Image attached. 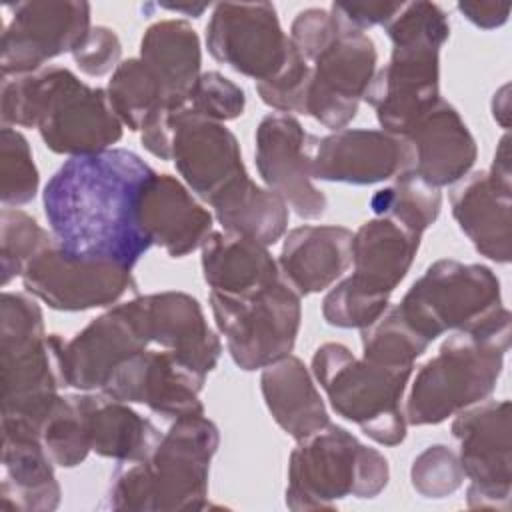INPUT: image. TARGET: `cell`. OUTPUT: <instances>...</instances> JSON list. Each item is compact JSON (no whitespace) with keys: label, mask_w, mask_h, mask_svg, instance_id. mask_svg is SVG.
<instances>
[{"label":"cell","mask_w":512,"mask_h":512,"mask_svg":"<svg viewBox=\"0 0 512 512\" xmlns=\"http://www.w3.org/2000/svg\"><path fill=\"white\" fill-rule=\"evenodd\" d=\"M308 80H310V64L294 46V52L288 58L286 66L274 78L256 82V92L260 100L266 106L274 108L276 112L304 114Z\"/></svg>","instance_id":"f35d334b"},{"label":"cell","mask_w":512,"mask_h":512,"mask_svg":"<svg viewBox=\"0 0 512 512\" xmlns=\"http://www.w3.org/2000/svg\"><path fill=\"white\" fill-rule=\"evenodd\" d=\"M52 240V232L44 230L30 214L20 208L4 206L0 212L2 286L22 276L28 262Z\"/></svg>","instance_id":"e575fe53"},{"label":"cell","mask_w":512,"mask_h":512,"mask_svg":"<svg viewBox=\"0 0 512 512\" xmlns=\"http://www.w3.org/2000/svg\"><path fill=\"white\" fill-rule=\"evenodd\" d=\"M226 232L248 236L264 246L276 244L288 230L290 208L266 186H258L248 172L222 188L210 202Z\"/></svg>","instance_id":"f1b7e54d"},{"label":"cell","mask_w":512,"mask_h":512,"mask_svg":"<svg viewBox=\"0 0 512 512\" xmlns=\"http://www.w3.org/2000/svg\"><path fill=\"white\" fill-rule=\"evenodd\" d=\"M508 90L510 86L504 84L496 94H494V100H492V116L494 120L502 126V128H508L510 124V96H508Z\"/></svg>","instance_id":"7bdbcfd3"},{"label":"cell","mask_w":512,"mask_h":512,"mask_svg":"<svg viewBox=\"0 0 512 512\" xmlns=\"http://www.w3.org/2000/svg\"><path fill=\"white\" fill-rule=\"evenodd\" d=\"M310 176L354 186L378 184L410 174L414 150L404 136L372 128H342L326 136L308 134Z\"/></svg>","instance_id":"2e32d148"},{"label":"cell","mask_w":512,"mask_h":512,"mask_svg":"<svg viewBox=\"0 0 512 512\" xmlns=\"http://www.w3.org/2000/svg\"><path fill=\"white\" fill-rule=\"evenodd\" d=\"M352 236L344 226H298L284 236L278 268L300 296L318 294L350 268Z\"/></svg>","instance_id":"cb8c5ba5"},{"label":"cell","mask_w":512,"mask_h":512,"mask_svg":"<svg viewBox=\"0 0 512 512\" xmlns=\"http://www.w3.org/2000/svg\"><path fill=\"white\" fill-rule=\"evenodd\" d=\"M362 358L386 366H414L430 342L422 338L400 314L398 306L386 312L370 326L360 330Z\"/></svg>","instance_id":"836d02e7"},{"label":"cell","mask_w":512,"mask_h":512,"mask_svg":"<svg viewBox=\"0 0 512 512\" xmlns=\"http://www.w3.org/2000/svg\"><path fill=\"white\" fill-rule=\"evenodd\" d=\"M260 390L274 422L294 440H302L330 422L314 376L294 354L262 368Z\"/></svg>","instance_id":"484cf974"},{"label":"cell","mask_w":512,"mask_h":512,"mask_svg":"<svg viewBox=\"0 0 512 512\" xmlns=\"http://www.w3.org/2000/svg\"><path fill=\"white\" fill-rule=\"evenodd\" d=\"M370 208L376 216L390 218L422 236L440 216L442 194L440 188L426 184L418 176L404 174L394 184L374 192Z\"/></svg>","instance_id":"1f68e13d"},{"label":"cell","mask_w":512,"mask_h":512,"mask_svg":"<svg viewBox=\"0 0 512 512\" xmlns=\"http://www.w3.org/2000/svg\"><path fill=\"white\" fill-rule=\"evenodd\" d=\"M20 278L28 294L60 312L106 308L122 300L128 292H136L132 270L74 260L60 250L56 240L28 262Z\"/></svg>","instance_id":"9a60e30c"},{"label":"cell","mask_w":512,"mask_h":512,"mask_svg":"<svg viewBox=\"0 0 512 512\" xmlns=\"http://www.w3.org/2000/svg\"><path fill=\"white\" fill-rule=\"evenodd\" d=\"M150 346L132 302L110 306L66 340L64 366L68 386L100 392L114 370Z\"/></svg>","instance_id":"d6986e66"},{"label":"cell","mask_w":512,"mask_h":512,"mask_svg":"<svg viewBox=\"0 0 512 512\" xmlns=\"http://www.w3.org/2000/svg\"><path fill=\"white\" fill-rule=\"evenodd\" d=\"M204 382L206 376L174 352L146 348L120 364L100 392L126 404H144L164 418L178 420L204 414L200 402Z\"/></svg>","instance_id":"e0dca14e"},{"label":"cell","mask_w":512,"mask_h":512,"mask_svg":"<svg viewBox=\"0 0 512 512\" xmlns=\"http://www.w3.org/2000/svg\"><path fill=\"white\" fill-rule=\"evenodd\" d=\"M256 168L272 192L304 220L320 218L328 200L310 176L308 132L298 118L284 112L266 114L256 128Z\"/></svg>","instance_id":"ac0fdd59"},{"label":"cell","mask_w":512,"mask_h":512,"mask_svg":"<svg viewBox=\"0 0 512 512\" xmlns=\"http://www.w3.org/2000/svg\"><path fill=\"white\" fill-rule=\"evenodd\" d=\"M208 300L228 354L240 370H262L292 354L302 322V296L284 276L240 296L210 290Z\"/></svg>","instance_id":"9c48e42d"},{"label":"cell","mask_w":512,"mask_h":512,"mask_svg":"<svg viewBox=\"0 0 512 512\" xmlns=\"http://www.w3.org/2000/svg\"><path fill=\"white\" fill-rule=\"evenodd\" d=\"M130 302L150 344L174 352L204 376L216 368L222 342L194 296L166 290L134 296Z\"/></svg>","instance_id":"ffe728a7"},{"label":"cell","mask_w":512,"mask_h":512,"mask_svg":"<svg viewBox=\"0 0 512 512\" xmlns=\"http://www.w3.org/2000/svg\"><path fill=\"white\" fill-rule=\"evenodd\" d=\"M376 62L374 40L338 18L336 34L308 62L310 80L304 114L332 132L346 128L358 114V106L376 74Z\"/></svg>","instance_id":"7c38bea8"},{"label":"cell","mask_w":512,"mask_h":512,"mask_svg":"<svg viewBox=\"0 0 512 512\" xmlns=\"http://www.w3.org/2000/svg\"><path fill=\"white\" fill-rule=\"evenodd\" d=\"M210 56L256 82L274 78L294 52L270 2H220L206 24Z\"/></svg>","instance_id":"4fadbf2b"},{"label":"cell","mask_w":512,"mask_h":512,"mask_svg":"<svg viewBox=\"0 0 512 512\" xmlns=\"http://www.w3.org/2000/svg\"><path fill=\"white\" fill-rule=\"evenodd\" d=\"M404 2H364V4H346L334 2L330 10L348 26L366 32L372 26H386L402 8Z\"/></svg>","instance_id":"60d3db41"},{"label":"cell","mask_w":512,"mask_h":512,"mask_svg":"<svg viewBox=\"0 0 512 512\" xmlns=\"http://www.w3.org/2000/svg\"><path fill=\"white\" fill-rule=\"evenodd\" d=\"M38 436L54 466L74 468L92 452L86 418L78 404L76 394L58 396L44 420L40 422Z\"/></svg>","instance_id":"d6a6232c"},{"label":"cell","mask_w":512,"mask_h":512,"mask_svg":"<svg viewBox=\"0 0 512 512\" xmlns=\"http://www.w3.org/2000/svg\"><path fill=\"white\" fill-rule=\"evenodd\" d=\"M106 92L116 116L132 132H142L170 100L160 78L140 56L118 64L108 80Z\"/></svg>","instance_id":"4dcf8cb0"},{"label":"cell","mask_w":512,"mask_h":512,"mask_svg":"<svg viewBox=\"0 0 512 512\" xmlns=\"http://www.w3.org/2000/svg\"><path fill=\"white\" fill-rule=\"evenodd\" d=\"M390 478L382 452L328 422L296 440L288 458L286 506L294 512L332 510L346 496L376 498Z\"/></svg>","instance_id":"8992f818"},{"label":"cell","mask_w":512,"mask_h":512,"mask_svg":"<svg viewBox=\"0 0 512 512\" xmlns=\"http://www.w3.org/2000/svg\"><path fill=\"white\" fill-rule=\"evenodd\" d=\"M414 150L418 176L434 188L450 186L466 178L476 164L478 146L460 112L440 98L404 136Z\"/></svg>","instance_id":"7402d4cb"},{"label":"cell","mask_w":512,"mask_h":512,"mask_svg":"<svg viewBox=\"0 0 512 512\" xmlns=\"http://www.w3.org/2000/svg\"><path fill=\"white\" fill-rule=\"evenodd\" d=\"M0 198L8 208H18L34 200L40 174L26 136L12 128L0 130Z\"/></svg>","instance_id":"d590c367"},{"label":"cell","mask_w":512,"mask_h":512,"mask_svg":"<svg viewBox=\"0 0 512 512\" xmlns=\"http://www.w3.org/2000/svg\"><path fill=\"white\" fill-rule=\"evenodd\" d=\"M184 110L216 120L228 122L244 114L246 94L244 90L220 72H202L180 104Z\"/></svg>","instance_id":"8d00e7d4"},{"label":"cell","mask_w":512,"mask_h":512,"mask_svg":"<svg viewBox=\"0 0 512 512\" xmlns=\"http://www.w3.org/2000/svg\"><path fill=\"white\" fill-rule=\"evenodd\" d=\"M76 66L88 76L114 72L122 62V42L108 26H92L84 42L72 52Z\"/></svg>","instance_id":"ab89813d"},{"label":"cell","mask_w":512,"mask_h":512,"mask_svg":"<svg viewBox=\"0 0 512 512\" xmlns=\"http://www.w3.org/2000/svg\"><path fill=\"white\" fill-rule=\"evenodd\" d=\"M60 484L40 438L2 428V508L50 512L60 504Z\"/></svg>","instance_id":"d4e9b609"},{"label":"cell","mask_w":512,"mask_h":512,"mask_svg":"<svg viewBox=\"0 0 512 512\" xmlns=\"http://www.w3.org/2000/svg\"><path fill=\"white\" fill-rule=\"evenodd\" d=\"M202 276L220 294H248L276 282L282 272L268 246L234 232H212L202 244Z\"/></svg>","instance_id":"4316f807"},{"label":"cell","mask_w":512,"mask_h":512,"mask_svg":"<svg viewBox=\"0 0 512 512\" xmlns=\"http://www.w3.org/2000/svg\"><path fill=\"white\" fill-rule=\"evenodd\" d=\"M140 58L160 78L172 98L188 94L202 74V48L196 30L178 18L150 24L140 40Z\"/></svg>","instance_id":"f546056e"},{"label":"cell","mask_w":512,"mask_h":512,"mask_svg":"<svg viewBox=\"0 0 512 512\" xmlns=\"http://www.w3.org/2000/svg\"><path fill=\"white\" fill-rule=\"evenodd\" d=\"M456 8L466 20L482 30L500 28L502 24H506L510 14V4L500 2H458Z\"/></svg>","instance_id":"b9f144b4"},{"label":"cell","mask_w":512,"mask_h":512,"mask_svg":"<svg viewBox=\"0 0 512 512\" xmlns=\"http://www.w3.org/2000/svg\"><path fill=\"white\" fill-rule=\"evenodd\" d=\"M412 372L414 366L356 358L340 342H326L312 356V376L332 410L382 446H398L406 438L404 392Z\"/></svg>","instance_id":"52a82bcc"},{"label":"cell","mask_w":512,"mask_h":512,"mask_svg":"<svg viewBox=\"0 0 512 512\" xmlns=\"http://www.w3.org/2000/svg\"><path fill=\"white\" fill-rule=\"evenodd\" d=\"M152 174L126 148L68 158L42 192L44 214L60 250L74 260L132 270L152 246L138 222L140 192Z\"/></svg>","instance_id":"6da1fadb"},{"label":"cell","mask_w":512,"mask_h":512,"mask_svg":"<svg viewBox=\"0 0 512 512\" xmlns=\"http://www.w3.org/2000/svg\"><path fill=\"white\" fill-rule=\"evenodd\" d=\"M420 240V234L390 218L366 220L352 236V274L324 296V320L336 328L360 330L378 320L408 274Z\"/></svg>","instance_id":"ba28073f"},{"label":"cell","mask_w":512,"mask_h":512,"mask_svg":"<svg viewBox=\"0 0 512 512\" xmlns=\"http://www.w3.org/2000/svg\"><path fill=\"white\" fill-rule=\"evenodd\" d=\"M0 116L2 126L38 128L48 150L70 158L114 148L124 134L108 92L64 66L2 76Z\"/></svg>","instance_id":"7a4b0ae2"},{"label":"cell","mask_w":512,"mask_h":512,"mask_svg":"<svg viewBox=\"0 0 512 512\" xmlns=\"http://www.w3.org/2000/svg\"><path fill=\"white\" fill-rule=\"evenodd\" d=\"M390 62L376 70L364 102L376 110L382 130L406 136L440 100V48L450 36L442 6L426 0L404 4L384 26Z\"/></svg>","instance_id":"277c9868"},{"label":"cell","mask_w":512,"mask_h":512,"mask_svg":"<svg viewBox=\"0 0 512 512\" xmlns=\"http://www.w3.org/2000/svg\"><path fill=\"white\" fill-rule=\"evenodd\" d=\"M464 478L458 454L444 444L424 448L410 468L412 488L420 496L434 500L454 494L462 486Z\"/></svg>","instance_id":"74e56055"},{"label":"cell","mask_w":512,"mask_h":512,"mask_svg":"<svg viewBox=\"0 0 512 512\" xmlns=\"http://www.w3.org/2000/svg\"><path fill=\"white\" fill-rule=\"evenodd\" d=\"M86 418L92 452L116 462H138L152 454L162 432L126 402L102 392L76 394Z\"/></svg>","instance_id":"83f0119b"},{"label":"cell","mask_w":512,"mask_h":512,"mask_svg":"<svg viewBox=\"0 0 512 512\" xmlns=\"http://www.w3.org/2000/svg\"><path fill=\"white\" fill-rule=\"evenodd\" d=\"M218 444V426L204 414L174 420L148 458L120 462L112 472L106 506L140 512L206 508L210 462Z\"/></svg>","instance_id":"3957f363"},{"label":"cell","mask_w":512,"mask_h":512,"mask_svg":"<svg viewBox=\"0 0 512 512\" xmlns=\"http://www.w3.org/2000/svg\"><path fill=\"white\" fill-rule=\"evenodd\" d=\"M138 222L152 246H160L170 258H182L202 248L214 232V216L190 188L176 176L154 172L142 186Z\"/></svg>","instance_id":"44dd1931"},{"label":"cell","mask_w":512,"mask_h":512,"mask_svg":"<svg viewBox=\"0 0 512 512\" xmlns=\"http://www.w3.org/2000/svg\"><path fill=\"white\" fill-rule=\"evenodd\" d=\"M452 436L460 444V466L470 480V508L510 510L512 438L510 402L482 400L454 414Z\"/></svg>","instance_id":"8fae6325"},{"label":"cell","mask_w":512,"mask_h":512,"mask_svg":"<svg viewBox=\"0 0 512 512\" xmlns=\"http://www.w3.org/2000/svg\"><path fill=\"white\" fill-rule=\"evenodd\" d=\"M2 32V76L44 68L46 62L74 52L92 30V8L82 0H34L10 6Z\"/></svg>","instance_id":"5bb4252c"},{"label":"cell","mask_w":512,"mask_h":512,"mask_svg":"<svg viewBox=\"0 0 512 512\" xmlns=\"http://www.w3.org/2000/svg\"><path fill=\"white\" fill-rule=\"evenodd\" d=\"M510 312L502 306L480 326L452 332L424 362L404 398L408 426L440 424L496 390L510 348Z\"/></svg>","instance_id":"5b68a950"},{"label":"cell","mask_w":512,"mask_h":512,"mask_svg":"<svg viewBox=\"0 0 512 512\" xmlns=\"http://www.w3.org/2000/svg\"><path fill=\"white\" fill-rule=\"evenodd\" d=\"M396 306L432 342L444 332L480 326L504 304L500 280L488 266L442 258L426 268Z\"/></svg>","instance_id":"30bf717a"},{"label":"cell","mask_w":512,"mask_h":512,"mask_svg":"<svg viewBox=\"0 0 512 512\" xmlns=\"http://www.w3.org/2000/svg\"><path fill=\"white\" fill-rule=\"evenodd\" d=\"M452 216L476 252L498 264L512 258V182L472 172L450 192Z\"/></svg>","instance_id":"603a6c76"}]
</instances>
